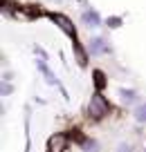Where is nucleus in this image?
<instances>
[{"instance_id":"6","label":"nucleus","mask_w":146,"mask_h":152,"mask_svg":"<svg viewBox=\"0 0 146 152\" xmlns=\"http://www.w3.org/2000/svg\"><path fill=\"white\" fill-rule=\"evenodd\" d=\"M36 67H38V72H41L43 76H45V81L50 83V85H56V78H54V74H52V69L45 65V61H36Z\"/></svg>"},{"instance_id":"10","label":"nucleus","mask_w":146,"mask_h":152,"mask_svg":"<svg viewBox=\"0 0 146 152\" xmlns=\"http://www.w3.org/2000/svg\"><path fill=\"white\" fill-rule=\"evenodd\" d=\"M94 83H97L99 90L106 85V76H104V72H101V69H94Z\"/></svg>"},{"instance_id":"11","label":"nucleus","mask_w":146,"mask_h":152,"mask_svg":"<svg viewBox=\"0 0 146 152\" xmlns=\"http://www.w3.org/2000/svg\"><path fill=\"white\" fill-rule=\"evenodd\" d=\"M83 148H85L83 152H99V150H97V148H99V145H97V141H88Z\"/></svg>"},{"instance_id":"13","label":"nucleus","mask_w":146,"mask_h":152,"mask_svg":"<svg viewBox=\"0 0 146 152\" xmlns=\"http://www.w3.org/2000/svg\"><path fill=\"white\" fill-rule=\"evenodd\" d=\"M119 152H130V148H128V145H122V148H119Z\"/></svg>"},{"instance_id":"3","label":"nucleus","mask_w":146,"mask_h":152,"mask_svg":"<svg viewBox=\"0 0 146 152\" xmlns=\"http://www.w3.org/2000/svg\"><path fill=\"white\" fill-rule=\"evenodd\" d=\"M81 20H83V25L90 27V29H94V27H99V25H101V16L97 14L94 9H85L83 14H81Z\"/></svg>"},{"instance_id":"2","label":"nucleus","mask_w":146,"mask_h":152,"mask_svg":"<svg viewBox=\"0 0 146 152\" xmlns=\"http://www.w3.org/2000/svg\"><path fill=\"white\" fill-rule=\"evenodd\" d=\"M52 20H54V25H56L63 34H67V36H72V38L76 40V29H74V25H72V20L67 18V16H63V14H52Z\"/></svg>"},{"instance_id":"5","label":"nucleus","mask_w":146,"mask_h":152,"mask_svg":"<svg viewBox=\"0 0 146 152\" xmlns=\"http://www.w3.org/2000/svg\"><path fill=\"white\" fill-rule=\"evenodd\" d=\"M88 49H90V54H92V56H99V54H106V52H108V45H106L104 38H92V40H90V45H88Z\"/></svg>"},{"instance_id":"7","label":"nucleus","mask_w":146,"mask_h":152,"mask_svg":"<svg viewBox=\"0 0 146 152\" xmlns=\"http://www.w3.org/2000/svg\"><path fill=\"white\" fill-rule=\"evenodd\" d=\"M119 94H122V101H124V103H128V105L137 103V94H135L133 90H119Z\"/></svg>"},{"instance_id":"8","label":"nucleus","mask_w":146,"mask_h":152,"mask_svg":"<svg viewBox=\"0 0 146 152\" xmlns=\"http://www.w3.org/2000/svg\"><path fill=\"white\" fill-rule=\"evenodd\" d=\"M74 54H76V63L79 65H85V61H88V56H85V52L81 49V45L74 40Z\"/></svg>"},{"instance_id":"1","label":"nucleus","mask_w":146,"mask_h":152,"mask_svg":"<svg viewBox=\"0 0 146 152\" xmlns=\"http://www.w3.org/2000/svg\"><path fill=\"white\" fill-rule=\"evenodd\" d=\"M88 112H90V116H92V119H104L106 114L110 112V103L106 101V96L101 94V92H94V94L90 96Z\"/></svg>"},{"instance_id":"9","label":"nucleus","mask_w":146,"mask_h":152,"mask_svg":"<svg viewBox=\"0 0 146 152\" xmlns=\"http://www.w3.org/2000/svg\"><path fill=\"white\" fill-rule=\"evenodd\" d=\"M135 119L139 121V123H146V103H142V105L135 107Z\"/></svg>"},{"instance_id":"12","label":"nucleus","mask_w":146,"mask_h":152,"mask_svg":"<svg viewBox=\"0 0 146 152\" xmlns=\"http://www.w3.org/2000/svg\"><path fill=\"white\" fill-rule=\"evenodd\" d=\"M119 23H122V20H119V18H108V27H119Z\"/></svg>"},{"instance_id":"4","label":"nucleus","mask_w":146,"mask_h":152,"mask_svg":"<svg viewBox=\"0 0 146 152\" xmlns=\"http://www.w3.org/2000/svg\"><path fill=\"white\" fill-rule=\"evenodd\" d=\"M47 148H50V152H65L67 137L65 134H54V137L50 139V143H47Z\"/></svg>"}]
</instances>
